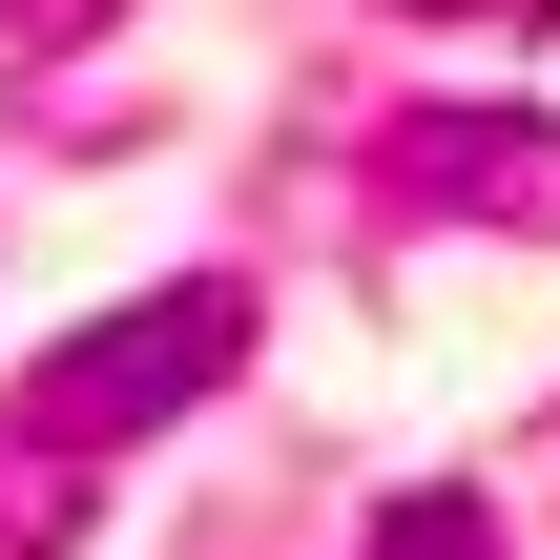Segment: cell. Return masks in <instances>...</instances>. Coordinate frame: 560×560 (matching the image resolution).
<instances>
[{
    "label": "cell",
    "instance_id": "obj_5",
    "mask_svg": "<svg viewBox=\"0 0 560 560\" xmlns=\"http://www.w3.org/2000/svg\"><path fill=\"white\" fill-rule=\"evenodd\" d=\"M395 21H560V0H395Z\"/></svg>",
    "mask_w": 560,
    "mask_h": 560
},
{
    "label": "cell",
    "instance_id": "obj_4",
    "mask_svg": "<svg viewBox=\"0 0 560 560\" xmlns=\"http://www.w3.org/2000/svg\"><path fill=\"white\" fill-rule=\"evenodd\" d=\"M374 560H499V499H457V478H416V499L374 520Z\"/></svg>",
    "mask_w": 560,
    "mask_h": 560
},
{
    "label": "cell",
    "instance_id": "obj_3",
    "mask_svg": "<svg viewBox=\"0 0 560 560\" xmlns=\"http://www.w3.org/2000/svg\"><path fill=\"white\" fill-rule=\"evenodd\" d=\"M62 540H83V457L0 416V560H62Z\"/></svg>",
    "mask_w": 560,
    "mask_h": 560
},
{
    "label": "cell",
    "instance_id": "obj_2",
    "mask_svg": "<svg viewBox=\"0 0 560 560\" xmlns=\"http://www.w3.org/2000/svg\"><path fill=\"white\" fill-rule=\"evenodd\" d=\"M395 187H436V208H540V125H520V104H416V125H395Z\"/></svg>",
    "mask_w": 560,
    "mask_h": 560
},
{
    "label": "cell",
    "instance_id": "obj_1",
    "mask_svg": "<svg viewBox=\"0 0 560 560\" xmlns=\"http://www.w3.org/2000/svg\"><path fill=\"white\" fill-rule=\"evenodd\" d=\"M229 353H249V291H229V270H166V291H125L104 332H62L0 416H21V436H62V457H104V436H145V416L229 395Z\"/></svg>",
    "mask_w": 560,
    "mask_h": 560
}]
</instances>
